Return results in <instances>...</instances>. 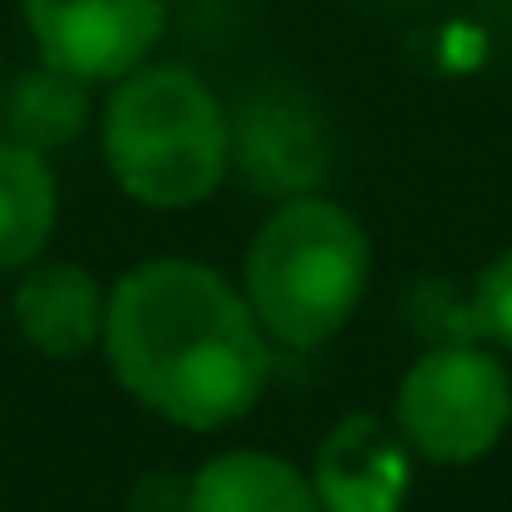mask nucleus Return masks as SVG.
I'll list each match as a JSON object with an SVG mask.
<instances>
[{
  "instance_id": "obj_9",
  "label": "nucleus",
  "mask_w": 512,
  "mask_h": 512,
  "mask_svg": "<svg viewBox=\"0 0 512 512\" xmlns=\"http://www.w3.org/2000/svg\"><path fill=\"white\" fill-rule=\"evenodd\" d=\"M61 216V186L46 151L0 136V272H26Z\"/></svg>"
},
{
  "instance_id": "obj_13",
  "label": "nucleus",
  "mask_w": 512,
  "mask_h": 512,
  "mask_svg": "<svg viewBox=\"0 0 512 512\" xmlns=\"http://www.w3.org/2000/svg\"><path fill=\"white\" fill-rule=\"evenodd\" d=\"M131 512H191V477L156 467L131 487Z\"/></svg>"
},
{
  "instance_id": "obj_7",
  "label": "nucleus",
  "mask_w": 512,
  "mask_h": 512,
  "mask_svg": "<svg viewBox=\"0 0 512 512\" xmlns=\"http://www.w3.org/2000/svg\"><path fill=\"white\" fill-rule=\"evenodd\" d=\"M106 287L96 272L76 262H31L16 282L11 317L21 337L46 357H81L101 342L106 327Z\"/></svg>"
},
{
  "instance_id": "obj_12",
  "label": "nucleus",
  "mask_w": 512,
  "mask_h": 512,
  "mask_svg": "<svg viewBox=\"0 0 512 512\" xmlns=\"http://www.w3.org/2000/svg\"><path fill=\"white\" fill-rule=\"evenodd\" d=\"M467 342L477 347H512V251L492 256L477 272L472 292L462 297Z\"/></svg>"
},
{
  "instance_id": "obj_8",
  "label": "nucleus",
  "mask_w": 512,
  "mask_h": 512,
  "mask_svg": "<svg viewBox=\"0 0 512 512\" xmlns=\"http://www.w3.org/2000/svg\"><path fill=\"white\" fill-rule=\"evenodd\" d=\"M322 512H397L407 492V452L377 417H347L317 452Z\"/></svg>"
},
{
  "instance_id": "obj_5",
  "label": "nucleus",
  "mask_w": 512,
  "mask_h": 512,
  "mask_svg": "<svg viewBox=\"0 0 512 512\" xmlns=\"http://www.w3.org/2000/svg\"><path fill=\"white\" fill-rule=\"evenodd\" d=\"M21 16L41 61L81 86H111L146 66L166 26L161 0H21Z\"/></svg>"
},
{
  "instance_id": "obj_3",
  "label": "nucleus",
  "mask_w": 512,
  "mask_h": 512,
  "mask_svg": "<svg viewBox=\"0 0 512 512\" xmlns=\"http://www.w3.org/2000/svg\"><path fill=\"white\" fill-rule=\"evenodd\" d=\"M101 151L131 201L191 211L211 201L231 171V116L196 71L146 61L111 81Z\"/></svg>"
},
{
  "instance_id": "obj_1",
  "label": "nucleus",
  "mask_w": 512,
  "mask_h": 512,
  "mask_svg": "<svg viewBox=\"0 0 512 512\" xmlns=\"http://www.w3.org/2000/svg\"><path fill=\"white\" fill-rule=\"evenodd\" d=\"M116 382L156 417L211 432L246 417L272 382V337L241 287L186 256L131 267L101 327Z\"/></svg>"
},
{
  "instance_id": "obj_4",
  "label": "nucleus",
  "mask_w": 512,
  "mask_h": 512,
  "mask_svg": "<svg viewBox=\"0 0 512 512\" xmlns=\"http://www.w3.org/2000/svg\"><path fill=\"white\" fill-rule=\"evenodd\" d=\"M512 422V377L477 342L427 347L397 387V427L432 462H477Z\"/></svg>"
},
{
  "instance_id": "obj_2",
  "label": "nucleus",
  "mask_w": 512,
  "mask_h": 512,
  "mask_svg": "<svg viewBox=\"0 0 512 512\" xmlns=\"http://www.w3.org/2000/svg\"><path fill=\"white\" fill-rule=\"evenodd\" d=\"M372 277L367 226L332 196H292L251 236L241 297L272 347L312 352L332 342L362 307Z\"/></svg>"
},
{
  "instance_id": "obj_6",
  "label": "nucleus",
  "mask_w": 512,
  "mask_h": 512,
  "mask_svg": "<svg viewBox=\"0 0 512 512\" xmlns=\"http://www.w3.org/2000/svg\"><path fill=\"white\" fill-rule=\"evenodd\" d=\"M327 161V126L297 91H256L231 121V166L277 201L322 191Z\"/></svg>"
},
{
  "instance_id": "obj_10",
  "label": "nucleus",
  "mask_w": 512,
  "mask_h": 512,
  "mask_svg": "<svg viewBox=\"0 0 512 512\" xmlns=\"http://www.w3.org/2000/svg\"><path fill=\"white\" fill-rule=\"evenodd\" d=\"M191 512H322V502L292 462L241 447L191 477Z\"/></svg>"
},
{
  "instance_id": "obj_11",
  "label": "nucleus",
  "mask_w": 512,
  "mask_h": 512,
  "mask_svg": "<svg viewBox=\"0 0 512 512\" xmlns=\"http://www.w3.org/2000/svg\"><path fill=\"white\" fill-rule=\"evenodd\" d=\"M86 91L91 86H81L66 71H56V66L41 61L6 96V136L21 141V146H36L46 156L51 151H66L86 131V116H91Z\"/></svg>"
}]
</instances>
